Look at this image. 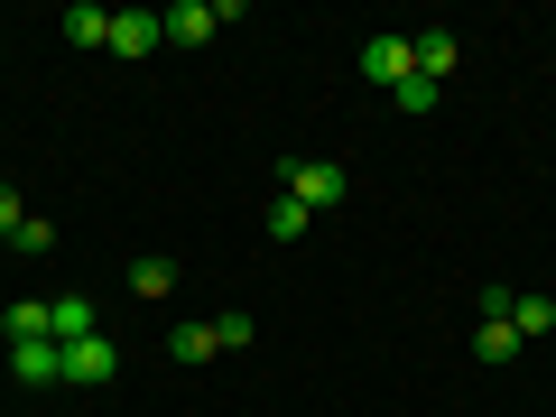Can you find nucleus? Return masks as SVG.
<instances>
[{
	"label": "nucleus",
	"mask_w": 556,
	"mask_h": 417,
	"mask_svg": "<svg viewBox=\"0 0 556 417\" xmlns=\"http://www.w3.org/2000/svg\"><path fill=\"white\" fill-rule=\"evenodd\" d=\"M362 75H371L380 93H399V84L417 75V38H371V47H362Z\"/></svg>",
	"instance_id": "nucleus-5"
},
{
	"label": "nucleus",
	"mask_w": 556,
	"mask_h": 417,
	"mask_svg": "<svg viewBox=\"0 0 556 417\" xmlns=\"http://www.w3.org/2000/svg\"><path fill=\"white\" fill-rule=\"evenodd\" d=\"M455 65H464V38H455V28H417V75L445 84Z\"/></svg>",
	"instance_id": "nucleus-6"
},
{
	"label": "nucleus",
	"mask_w": 556,
	"mask_h": 417,
	"mask_svg": "<svg viewBox=\"0 0 556 417\" xmlns=\"http://www.w3.org/2000/svg\"><path fill=\"white\" fill-rule=\"evenodd\" d=\"M65 38H75V47H112V10H93V0H75V10H65Z\"/></svg>",
	"instance_id": "nucleus-10"
},
{
	"label": "nucleus",
	"mask_w": 556,
	"mask_h": 417,
	"mask_svg": "<svg viewBox=\"0 0 556 417\" xmlns=\"http://www.w3.org/2000/svg\"><path fill=\"white\" fill-rule=\"evenodd\" d=\"M306 223H316V214H306V204H298V195H269V241H298V232H306Z\"/></svg>",
	"instance_id": "nucleus-15"
},
{
	"label": "nucleus",
	"mask_w": 556,
	"mask_h": 417,
	"mask_svg": "<svg viewBox=\"0 0 556 417\" xmlns=\"http://www.w3.org/2000/svg\"><path fill=\"white\" fill-rule=\"evenodd\" d=\"M473 353L501 371V362H519V334H510V325H473Z\"/></svg>",
	"instance_id": "nucleus-16"
},
{
	"label": "nucleus",
	"mask_w": 556,
	"mask_h": 417,
	"mask_svg": "<svg viewBox=\"0 0 556 417\" xmlns=\"http://www.w3.org/2000/svg\"><path fill=\"white\" fill-rule=\"evenodd\" d=\"M510 334H556V298H510Z\"/></svg>",
	"instance_id": "nucleus-13"
},
{
	"label": "nucleus",
	"mask_w": 556,
	"mask_h": 417,
	"mask_svg": "<svg viewBox=\"0 0 556 417\" xmlns=\"http://www.w3.org/2000/svg\"><path fill=\"white\" fill-rule=\"evenodd\" d=\"M390 102H399V112H437V84H427V75H408Z\"/></svg>",
	"instance_id": "nucleus-17"
},
{
	"label": "nucleus",
	"mask_w": 556,
	"mask_h": 417,
	"mask_svg": "<svg viewBox=\"0 0 556 417\" xmlns=\"http://www.w3.org/2000/svg\"><path fill=\"white\" fill-rule=\"evenodd\" d=\"M20 223H28V204H20V186H0V241L20 232Z\"/></svg>",
	"instance_id": "nucleus-19"
},
{
	"label": "nucleus",
	"mask_w": 556,
	"mask_h": 417,
	"mask_svg": "<svg viewBox=\"0 0 556 417\" xmlns=\"http://www.w3.org/2000/svg\"><path fill=\"white\" fill-rule=\"evenodd\" d=\"M10 251H20V260H47V251H56V223H47V214H28L20 232H10Z\"/></svg>",
	"instance_id": "nucleus-14"
},
{
	"label": "nucleus",
	"mask_w": 556,
	"mask_h": 417,
	"mask_svg": "<svg viewBox=\"0 0 556 417\" xmlns=\"http://www.w3.org/2000/svg\"><path fill=\"white\" fill-rule=\"evenodd\" d=\"M130 298H177V260H130Z\"/></svg>",
	"instance_id": "nucleus-12"
},
{
	"label": "nucleus",
	"mask_w": 556,
	"mask_h": 417,
	"mask_svg": "<svg viewBox=\"0 0 556 417\" xmlns=\"http://www.w3.org/2000/svg\"><path fill=\"white\" fill-rule=\"evenodd\" d=\"M159 20H167V47H204V38H214V0H177V10H159Z\"/></svg>",
	"instance_id": "nucleus-7"
},
{
	"label": "nucleus",
	"mask_w": 556,
	"mask_h": 417,
	"mask_svg": "<svg viewBox=\"0 0 556 417\" xmlns=\"http://www.w3.org/2000/svg\"><path fill=\"white\" fill-rule=\"evenodd\" d=\"M10 380L20 390H65V343H10Z\"/></svg>",
	"instance_id": "nucleus-4"
},
{
	"label": "nucleus",
	"mask_w": 556,
	"mask_h": 417,
	"mask_svg": "<svg viewBox=\"0 0 556 417\" xmlns=\"http://www.w3.org/2000/svg\"><path fill=\"white\" fill-rule=\"evenodd\" d=\"M159 47H167V20H159V10H112V56H159Z\"/></svg>",
	"instance_id": "nucleus-3"
},
{
	"label": "nucleus",
	"mask_w": 556,
	"mask_h": 417,
	"mask_svg": "<svg viewBox=\"0 0 556 417\" xmlns=\"http://www.w3.org/2000/svg\"><path fill=\"white\" fill-rule=\"evenodd\" d=\"M251 334H260L251 316H214V343H223V353H241V343H251Z\"/></svg>",
	"instance_id": "nucleus-18"
},
{
	"label": "nucleus",
	"mask_w": 556,
	"mask_h": 417,
	"mask_svg": "<svg viewBox=\"0 0 556 417\" xmlns=\"http://www.w3.org/2000/svg\"><path fill=\"white\" fill-rule=\"evenodd\" d=\"M278 195H298L306 214H334L343 204V167L334 159H278Z\"/></svg>",
	"instance_id": "nucleus-1"
},
{
	"label": "nucleus",
	"mask_w": 556,
	"mask_h": 417,
	"mask_svg": "<svg viewBox=\"0 0 556 417\" xmlns=\"http://www.w3.org/2000/svg\"><path fill=\"white\" fill-rule=\"evenodd\" d=\"M56 306V343H84V334H102L93 325V298H84V288H65V298H47Z\"/></svg>",
	"instance_id": "nucleus-9"
},
{
	"label": "nucleus",
	"mask_w": 556,
	"mask_h": 417,
	"mask_svg": "<svg viewBox=\"0 0 556 417\" xmlns=\"http://www.w3.org/2000/svg\"><path fill=\"white\" fill-rule=\"evenodd\" d=\"M223 343H214V325H177V334H167V362H186V371H195V362H214Z\"/></svg>",
	"instance_id": "nucleus-11"
},
{
	"label": "nucleus",
	"mask_w": 556,
	"mask_h": 417,
	"mask_svg": "<svg viewBox=\"0 0 556 417\" xmlns=\"http://www.w3.org/2000/svg\"><path fill=\"white\" fill-rule=\"evenodd\" d=\"M0 334H10V343H56V306H47V298H20L10 316H0Z\"/></svg>",
	"instance_id": "nucleus-8"
},
{
	"label": "nucleus",
	"mask_w": 556,
	"mask_h": 417,
	"mask_svg": "<svg viewBox=\"0 0 556 417\" xmlns=\"http://www.w3.org/2000/svg\"><path fill=\"white\" fill-rule=\"evenodd\" d=\"M102 380H121L112 334H84V343H65V390H102Z\"/></svg>",
	"instance_id": "nucleus-2"
}]
</instances>
